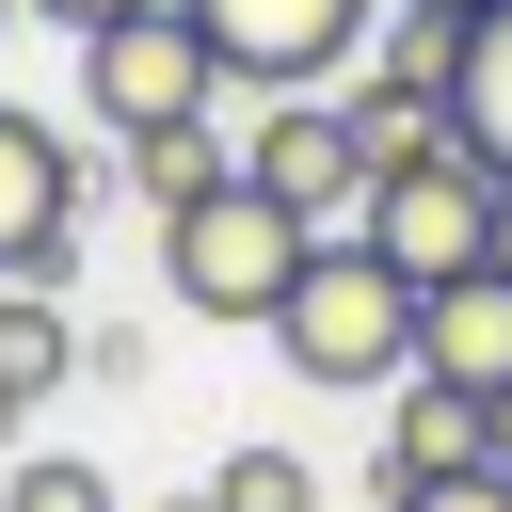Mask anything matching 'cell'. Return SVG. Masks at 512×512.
I'll list each match as a JSON object with an SVG mask.
<instances>
[{
	"label": "cell",
	"instance_id": "cell-18",
	"mask_svg": "<svg viewBox=\"0 0 512 512\" xmlns=\"http://www.w3.org/2000/svg\"><path fill=\"white\" fill-rule=\"evenodd\" d=\"M144 512H208V480H192V496H144Z\"/></svg>",
	"mask_w": 512,
	"mask_h": 512
},
{
	"label": "cell",
	"instance_id": "cell-13",
	"mask_svg": "<svg viewBox=\"0 0 512 512\" xmlns=\"http://www.w3.org/2000/svg\"><path fill=\"white\" fill-rule=\"evenodd\" d=\"M208 512H320V464L304 448H224L208 464Z\"/></svg>",
	"mask_w": 512,
	"mask_h": 512
},
{
	"label": "cell",
	"instance_id": "cell-5",
	"mask_svg": "<svg viewBox=\"0 0 512 512\" xmlns=\"http://www.w3.org/2000/svg\"><path fill=\"white\" fill-rule=\"evenodd\" d=\"M192 32L224 64V96H320L384 32V0H192Z\"/></svg>",
	"mask_w": 512,
	"mask_h": 512
},
{
	"label": "cell",
	"instance_id": "cell-12",
	"mask_svg": "<svg viewBox=\"0 0 512 512\" xmlns=\"http://www.w3.org/2000/svg\"><path fill=\"white\" fill-rule=\"evenodd\" d=\"M112 160H128V192H144V224H160V208H192V192H224V176H240V160H224V128H144V144H112Z\"/></svg>",
	"mask_w": 512,
	"mask_h": 512
},
{
	"label": "cell",
	"instance_id": "cell-7",
	"mask_svg": "<svg viewBox=\"0 0 512 512\" xmlns=\"http://www.w3.org/2000/svg\"><path fill=\"white\" fill-rule=\"evenodd\" d=\"M80 272V144L0 96V288H64Z\"/></svg>",
	"mask_w": 512,
	"mask_h": 512
},
{
	"label": "cell",
	"instance_id": "cell-4",
	"mask_svg": "<svg viewBox=\"0 0 512 512\" xmlns=\"http://www.w3.org/2000/svg\"><path fill=\"white\" fill-rule=\"evenodd\" d=\"M80 112H96L112 144H144V128H208V112H224V64H208L192 0L96 16V32H80Z\"/></svg>",
	"mask_w": 512,
	"mask_h": 512
},
{
	"label": "cell",
	"instance_id": "cell-10",
	"mask_svg": "<svg viewBox=\"0 0 512 512\" xmlns=\"http://www.w3.org/2000/svg\"><path fill=\"white\" fill-rule=\"evenodd\" d=\"M64 384H80V320H64V288H0V448H16V416L64 400Z\"/></svg>",
	"mask_w": 512,
	"mask_h": 512
},
{
	"label": "cell",
	"instance_id": "cell-8",
	"mask_svg": "<svg viewBox=\"0 0 512 512\" xmlns=\"http://www.w3.org/2000/svg\"><path fill=\"white\" fill-rule=\"evenodd\" d=\"M416 384H464V400L512 384V272H496V256L416 288Z\"/></svg>",
	"mask_w": 512,
	"mask_h": 512
},
{
	"label": "cell",
	"instance_id": "cell-14",
	"mask_svg": "<svg viewBox=\"0 0 512 512\" xmlns=\"http://www.w3.org/2000/svg\"><path fill=\"white\" fill-rule=\"evenodd\" d=\"M0 512H128V496H112V464H80V448H16Z\"/></svg>",
	"mask_w": 512,
	"mask_h": 512
},
{
	"label": "cell",
	"instance_id": "cell-15",
	"mask_svg": "<svg viewBox=\"0 0 512 512\" xmlns=\"http://www.w3.org/2000/svg\"><path fill=\"white\" fill-rule=\"evenodd\" d=\"M384 512H512V464H464V480H400Z\"/></svg>",
	"mask_w": 512,
	"mask_h": 512
},
{
	"label": "cell",
	"instance_id": "cell-17",
	"mask_svg": "<svg viewBox=\"0 0 512 512\" xmlns=\"http://www.w3.org/2000/svg\"><path fill=\"white\" fill-rule=\"evenodd\" d=\"M496 272H512V176H496Z\"/></svg>",
	"mask_w": 512,
	"mask_h": 512
},
{
	"label": "cell",
	"instance_id": "cell-16",
	"mask_svg": "<svg viewBox=\"0 0 512 512\" xmlns=\"http://www.w3.org/2000/svg\"><path fill=\"white\" fill-rule=\"evenodd\" d=\"M16 16H48V32H96V16H144V0H16Z\"/></svg>",
	"mask_w": 512,
	"mask_h": 512
},
{
	"label": "cell",
	"instance_id": "cell-19",
	"mask_svg": "<svg viewBox=\"0 0 512 512\" xmlns=\"http://www.w3.org/2000/svg\"><path fill=\"white\" fill-rule=\"evenodd\" d=\"M496 464H512V384H496Z\"/></svg>",
	"mask_w": 512,
	"mask_h": 512
},
{
	"label": "cell",
	"instance_id": "cell-2",
	"mask_svg": "<svg viewBox=\"0 0 512 512\" xmlns=\"http://www.w3.org/2000/svg\"><path fill=\"white\" fill-rule=\"evenodd\" d=\"M352 240H368V256H400L416 288H432V272H480V256H496V160H480L464 128H416L400 160H368Z\"/></svg>",
	"mask_w": 512,
	"mask_h": 512
},
{
	"label": "cell",
	"instance_id": "cell-1",
	"mask_svg": "<svg viewBox=\"0 0 512 512\" xmlns=\"http://www.w3.org/2000/svg\"><path fill=\"white\" fill-rule=\"evenodd\" d=\"M256 336H272L320 400L400 384V368H416V272H400V256H368L352 224H320V240H304V272L272 288V320H256Z\"/></svg>",
	"mask_w": 512,
	"mask_h": 512
},
{
	"label": "cell",
	"instance_id": "cell-6",
	"mask_svg": "<svg viewBox=\"0 0 512 512\" xmlns=\"http://www.w3.org/2000/svg\"><path fill=\"white\" fill-rule=\"evenodd\" d=\"M224 160H240V176H256L288 224H352V208H368V144H352L336 80H320V96H240Z\"/></svg>",
	"mask_w": 512,
	"mask_h": 512
},
{
	"label": "cell",
	"instance_id": "cell-20",
	"mask_svg": "<svg viewBox=\"0 0 512 512\" xmlns=\"http://www.w3.org/2000/svg\"><path fill=\"white\" fill-rule=\"evenodd\" d=\"M416 16H480V0H416Z\"/></svg>",
	"mask_w": 512,
	"mask_h": 512
},
{
	"label": "cell",
	"instance_id": "cell-3",
	"mask_svg": "<svg viewBox=\"0 0 512 512\" xmlns=\"http://www.w3.org/2000/svg\"><path fill=\"white\" fill-rule=\"evenodd\" d=\"M304 240H320V224H288L256 176H224V192L160 208V288H176L192 320H272V288L304 272Z\"/></svg>",
	"mask_w": 512,
	"mask_h": 512
},
{
	"label": "cell",
	"instance_id": "cell-21",
	"mask_svg": "<svg viewBox=\"0 0 512 512\" xmlns=\"http://www.w3.org/2000/svg\"><path fill=\"white\" fill-rule=\"evenodd\" d=\"M0 32H16V0H0Z\"/></svg>",
	"mask_w": 512,
	"mask_h": 512
},
{
	"label": "cell",
	"instance_id": "cell-11",
	"mask_svg": "<svg viewBox=\"0 0 512 512\" xmlns=\"http://www.w3.org/2000/svg\"><path fill=\"white\" fill-rule=\"evenodd\" d=\"M448 128H464V144L512 176V0H480V16H464V80H448Z\"/></svg>",
	"mask_w": 512,
	"mask_h": 512
},
{
	"label": "cell",
	"instance_id": "cell-9",
	"mask_svg": "<svg viewBox=\"0 0 512 512\" xmlns=\"http://www.w3.org/2000/svg\"><path fill=\"white\" fill-rule=\"evenodd\" d=\"M464 464H496V400H464V384H416V400L384 416V464H368V496H400V480H464Z\"/></svg>",
	"mask_w": 512,
	"mask_h": 512
}]
</instances>
